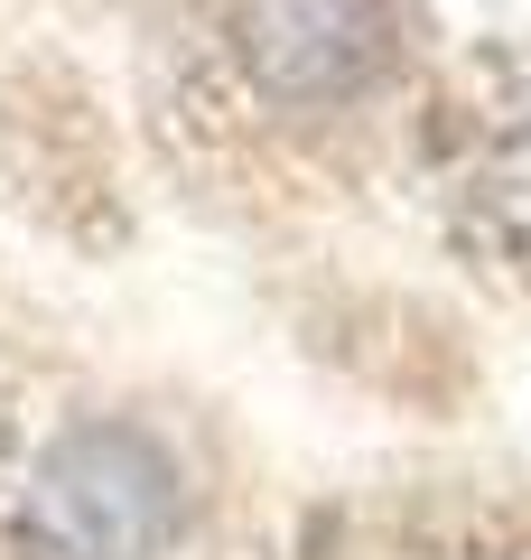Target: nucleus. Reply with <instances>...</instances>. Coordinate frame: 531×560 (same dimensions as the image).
Segmentation results:
<instances>
[{
    "instance_id": "nucleus-1",
    "label": "nucleus",
    "mask_w": 531,
    "mask_h": 560,
    "mask_svg": "<svg viewBox=\"0 0 531 560\" xmlns=\"http://www.w3.org/2000/svg\"><path fill=\"white\" fill-rule=\"evenodd\" d=\"M411 0H187L205 113L290 140L374 113L411 66Z\"/></svg>"
},
{
    "instance_id": "nucleus-2",
    "label": "nucleus",
    "mask_w": 531,
    "mask_h": 560,
    "mask_svg": "<svg viewBox=\"0 0 531 560\" xmlns=\"http://www.w3.org/2000/svg\"><path fill=\"white\" fill-rule=\"evenodd\" d=\"M354 560H531L522 504H392L345 523Z\"/></svg>"
}]
</instances>
